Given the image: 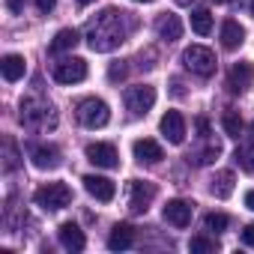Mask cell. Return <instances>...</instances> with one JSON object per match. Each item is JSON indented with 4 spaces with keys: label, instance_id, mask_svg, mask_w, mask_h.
Here are the masks:
<instances>
[{
    "label": "cell",
    "instance_id": "8d00e7d4",
    "mask_svg": "<svg viewBox=\"0 0 254 254\" xmlns=\"http://www.w3.org/2000/svg\"><path fill=\"white\" fill-rule=\"evenodd\" d=\"M177 3H183V6H186V3H191V0H177Z\"/></svg>",
    "mask_w": 254,
    "mask_h": 254
},
{
    "label": "cell",
    "instance_id": "cb8c5ba5",
    "mask_svg": "<svg viewBox=\"0 0 254 254\" xmlns=\"http://www.w3.org/2000/svg\"><path fill=\"white\" fill-rule=\"evenodd\" d=\"M221 129H224L227 138H239L242 129H245V123H242V117H239L236 111H227V114L221 117Z\"/></svg>",
    "mask_w": 254,
    "mask_h": 254
},
{
    "label": "cell",
    "instance_id": "30bf717a",
    "mask_svg": "<svg viewBox=\"0 0 254 254\" xmlns=\"http://www.w3.org/2000/svg\"><path fill=\"white\" fill-rule=\"evenodd\" d=\"M84 156H87V162L90 165H96V168H117L120 165V156H117V147L114 144H87V150H84Z\"/></svg>",
    "mask_w": 254,
    "mask_h": 254
},
{
    "label": "cell",
    "instance_id": "ac0fdd59",
    "mask_svg": "<svg viewBox=\"0 0 254 254\" xmlns=\"http://www.w3.org/2000/svg\"><path fill=\"white\" fill-rule=\"evenodd\" d=\"M135 245V227L132 224H114L111 236H108V248L111 251H126Z\"/></svg>",
    "mask_w": 254,
    "mask_h": 254
},
{
    "label": "cell",
    "instance_id": "74e56055",
    "mask_svg": "<svg viewBox=\"0 0 254 254\" xmlns=\"http://www.w3.org/2000/svg\"><path fill=\"white\" fill-rule=\"evenodd\" d=\"M78 3H93V0H78Z\"/></svg>",
    "mask_w": 254,
    "mask_h": 254
},
{
    "label": "cell",
    "instance_id": "5bb4252c",
    "mask_svg": "<svg viewBox=\"0 0 254 254\" xmlns=\"http://www.w3.org/2000/svg\"><path fill=\"white\" fill-rule=\"evenodd\" d=\"M159 129H162V135H165L171 144H183V141H186V117H183L180 111H168V114L162 117V123H159Z\"/></svg>",
    "mask_w": 254,
    "mask_h": 254
},
{
    "label": "cell",
    "instance_id": "4fadbf2b",
    "mask_svg": "<svg viewBox=\"0 0 254 254\" xmlns=\"http://www.w3.org/2000/svg\"><path fill=\"white\" fill-rule=\"evenodd\" d=\"M191 212H194V203H189V200H168L165 203V221L168 224H174V227H189L191 224Z\"/></svg>",
    "mask_w": 254,
    "mask_h": 254
},
{
    "label": "cell",
    "instance_id": "f35d334b",
    "mask_svg": "<svg viewBox=\"0 0 254 254\" xmlns=\"http://www.w3.org/2000/svg\"><path fill=\"white\" fill-rule=\"evenodd\" d=\"M138 3H153V0H138Z\"/></svg>",
    "mask_w": 254,
    "mask_h": 254
},
{
    "label": "cell",
    "instance_id": "d6a6232c",
    "mask_svg": "<svg viewBox=\"0 0 254 254\" xmlns=\"http://www.w3.org/2000/svg\"><path fill=\"white\" fill-rule=\"evenodd\" d=\"M197 132H200L203 141L209 138V120H206V117H197Z\"/></svg>",
    "mask_w": 254,
    "mask_h": 254
},
{
    "label": "cell",
    "instance_id": "52a82bcc",
    "mask_svg": "<svg viewBox=\"0 0 254 254\" xmlns=\"http://www.w3.org/2000/svg\"><path fill=\"white\" fill-rule=\"evenodd\" d=\"M153 197H156V186L153 183H147V180H132L129 183V209L135 215H144L150 209Z\"/></svg>",
    "mask_w": 254,
    "mask_h": 254
},
{
    "label": "cell",
    "instance_id": "1f68e13d",
    "mask_svg": "<svg viewBox=\"0 0 254 254\" xmlns=\"http://www.w3.org/2000/svg\"><path fill=\"white\" fill-rule=\"evenodd\" d=\"M242 242L254 248V224H245V227H242Z\"/></svg>",
    "mask_w": 254,
    "mask_h": 254
},
{
    "label": "cell",
    "instance_id": "484cf974",
    "mask_svg": "<svg viewBox=\"0 0 254 254\" xmlns=\"http://www.w3.org/2000/svg\"><path fill=\"white\" fill-rule=\"evenodd\" d=\"M233 159H236V165L242 168V171H248V174H254V141H248V144H242L236 153H233Z\"/></svg>",
    "mask_w": 254,
    "mask_h": 254
},
{
    "label": "cell",
    "instance_id": "603a6c76",
    "mask_svg": "<svg viewBox=\"0 0 254 254\" xmlns=\"http://www.w3.org/2000/svg\"><path fill=\"white\" fill-rule=\"evenodd\" d=\"M221 156V144L218 141H212V138H206V147L203 150H197V153H191L189 156V162H194V165H209V162H215Z\"/></svg>",
    "mask_w": 254,
    "mask_h": 254
},
{
    "label": "cell",
    "instance_id": "d590c367",
    "mask_svg": "<svg viewBox=\"0 0 254 254\" xmlns=\"http://www.w3.org/2000/svg\"><path fill=\"white\" fill-rule=\"evenodd\" d=\"M248 132H251V135H248V141H254V123L248 126Z\"/></svg>",
    "mask_w": 254,
    "mask_h": 254
},
{
    "label": "cell",
    "instance_id": "3957f363",
    "mask_svg": "<svg viewBox=\"0 0 254 254\" xmlns=\"http://www.w3.org/2000/svg\"><path fill=\"white\" fill-rule=\"evenodd\" d=\"M33 200H36V206L57 212V209H66L72 203V189L66 183H45L33 191Z\"/></svg>",
    "mask_w": 254,
    "mask_h": 254
},
{
    "label": "cell",
    "instance_id": "8fae6325",
    "mask_svg": "<svg viewBox=\"0 0 254 254\" xmlns=\"http://www.w3.org/2000/svg\"><path fill=\"white\" fill-rule=\"evenodd\" d=\"M27 153H30V162L39 171H54V168H60V159H63L54 144H33Z\"/></svg>",
    "mask_w": 254,
    "mask_h": 254
},
{
    "label": "cell",
    "instance_id": "ffe728a7",
    "mask_svg": "<svg viewBox=\"0 0 254 254\" xmlns=\"http://www.w3.org/2000/svg\"><path fill=\"white\" fill-rule=\"evenodd\" d=\"M233 183H236L233 171H218V174L209 180V194H212V197H218V200H224V197H230V194H233Z\"/></svg>",
    "mask_w": 254,
    "mask_h": 254
},
{
    "label": "cell",
    "instance_id": "44dd1931",
    "mask_svg": "<svg viewBox=\"0 0 254 254\" xmlns=\"http://www.w3.org/2000/svg\"><path fill=\"white\" fill-rule=\"evenodd\" d=\"M0 69H3V78L12 84V81H21L24 72H27V63L21 54H6L3 60H0Z\"/></svg>",
    "mask_w": 254,
    "mask_h": 254
},
{
    "label": "cell",
    "instance_id": "e0dca14e",
    "mask_svg": "<svg viewBox=\"0 0 254 254\" xmlns=\"http://www.w3.org/2000/svg\"><path fill=\"white\" fill-rule=\"evenodd\" d=\"M156 33H159V39H165V42H177V39L183 36V21H180V15H171V12L159 15Z\"/></svg>",
    "mask_w": 254,
    "mask_h": 254
},
{
    "label": "cell",
    "instance_id": "9a60e30c",
    "mask_svg": "<svg viewBox=\"0 0 254 254\" xmlns=\"http://www.w3.org/2000/svg\"><path fill=\"white\" fill-rule=\"evenodd\" d=\"M132 153H135V159H138L141 165H159V162L165 159L162 144L153 141V138H138V141L132 144Z\"/></svg>",
    "mask_w": 254,
    "mask_h": 254
},
{
    "label": "cell",
    "instance_id": "9c48e42d",
    "mask_svg": "<svg viewBox=\"0 0 254 254\" xmlns=\"http://www.w3.org/2000/svg\"><path fill=\"white\" fill-rule=\"evenodd\" d=\"M251 84H254V66H251L248 60L233 63L230 72H227V90H230V93H245Z\"/></svg>",
    "mask_w": 254,
    "mask_h": 254
},
{
    "label": "cell",
    "instance_id": "2e32d148",
    "mask_svg": "<svg viewBox=\"0 0 254 254\" xmlns=\"http://www.w3.org/2000/svg\"><path fill=\"white\" fill-rule=\"evenodd\" d=\"M57 236H60V245H63L66 251H84V245H87L84 230H81L78 224H72V221H63L60 230H57Z\"/></svg>",
    "mask_w": 254,
    "mask_h": 254
},
{
    "label": "cell",
    "instance_id": "f546056e",
    "mask_svg": "<svg viewBox=\"0 0 254 254\" xmlns=\"http://www.w3.org/2000/svg\"><path fill=\"white\" fill-rule=\"evenodd\" d=\"M126 72H129V69H126L123 63H111V69H108V81H114V84H117V81H123V78H126Z\"/></svg>",
    "mask_w": 254,
    "mask_h": 254
},
{
    "label": "cell",
    "instance_id": "ba28073f",
    "mask_svg": "<svg viewBox=\"0 0 254 254\" xmlns=\"http://www.w3.org/2000/svg\"><path fill=\"white\" fill-rule=\"evenodd\" d=\"M87 78V63L81 57H66L60 63H54V81L57 84H78Z\"/></svg>",
    "mask_w": 254,
    "mask_h": 254
},
{
    "label": "cell",
    "instance_id": "83f0119b",
    "mask_svg": "<svg viewBox=\"0 0 254 254\" xmlns=\"http://www.w3.org/2000/svg\"><path fill=\"white\" fill-rule=\"evenodd\" d=\"M227 224H230V218H227L224 212H209V215L203 218V227H206V230H212V233L227 230Z\"/></svg>",
    "mask_w": 254,
    "mask_h": 254
},
{
    "label": "cell",
    "instance_id": "7c38bea8",
    "mask_svg": "<svg viewBox=\"0 0 254 254\" xmlns=\"http://www.w3.org/2000/svg\"><path fill=\"white\" fill-rule=\"evenodd\" d=\"M84 189L90 197H96L99 203H111L117 197V186L108 180V177H96V174H87L84 177Z\"/></svg>",
    "mask_w": 254,
    "mask_h": 254
},
{
    "label": "cell",
    "instance_id": "d4e9b609",
    "mask_svg": "<svg viewBox=\"0 0 254 254\" xmlns=\"http://www.w3.org/2000/svg\"><path fill=\"white\" fill-rule=\"evenodd\" d=\"M191 30H194L197 36H206V33L212 30V15H209V9H194V12H191Z\"/></svg>",
    "mask_w": 254,
    "mask_h": 254
},
{
    "label": "cell",
    "instance_id": "f1b7e54d",
    "mask_svg": "<svg viewBox=\"0 0 254 254\" xmlns=\"http://www.w3.org/2000/svg\"><path fill=\"white\" fill-rule=\"evenodd\" d=\"M3 147H6V162H3V168H6V171H15V168H18V153H15V144H12V141H6Z\"/></svg>",
    "mask_w": 254,
    "mask_h": 254
},
{
    "label": "cell",
    "instance_id": "5b68a950",
    "mask_svg": "<svg viewBox=\"0 0 254 254\" xmlns=\"http://www.w3.org/2000/svg\"><path fill=\"white\" fill-rule=\"evenodd\" d=\"M183 66L200 78H209L215 72V54L206 48V45H189L183 51Z\"/></svg>",
    "mask_w": 254,
    "mask_h": 254
},
{
    "label": "cell",
    "instance_id": "6da1fadb",
    "mask_svg": "<svg viewBox=\"0 0 254 254\" xmlns=\"http://www.w3.org/2000/svg\"><path fill=\"white\" fill-rule=\"evenodd\" d=\"M126 33H129V12L105 9L87 24V45H90V51L105 54V51L120 48L126 42Z\"/></svg>",
    "mask_w": 254,
    "mask_h": 254
},
{
    "label": "cell",
    "instance_id": "8992f818",
    "mask_svg": "<svg viewBox=\"0 0 254 254\" xmlns=\"http://www.w3.org/2000/svg\"><path fill=\"white\" fill-rule=\"evenodd\" d=\"M123 102H126V108H129L135 117H144V114L156 105V87H147V84L129 87V90L123 93Z\"/></svg>",
    "mask_w": 254,
    "mask_h": 254
},
{
    "label": "cell",
    "instance_id": "ab89813d",
    "mask_svg": "<svg viewBox=\"0 0 254 254\" xmlns=\"http://www.w3.org/2000/svg\"><path fill=\"white\" fill-rule=\"evenodd\" d=\"M251 15H254V0H251Z\"/></svg>",
    "mask_w": 254,
    "mask_h": 254
},
{
    "label": "cell",
    "instance_id": "4316f807",
    "mask_svg": "<svg viewBox=\"0 0 254 254\" xmlns=\"http://www.w3.org/2000/svg\"><path fill=\"white\" fill-rule=\"evenodd\" d=\"M189 248H191V254H212V251L218 248V242H215L212 236H191Z\"/></svg>",
    "mask_w": 254,
    "mask_h": 254
},
{
    "label": "cell",
    "instance_id": "e575fe53",
    "mask_svg": "<svg viewBox=\"0 0 254 254\" xmlns=\"http://www.w3.org/2000/svg\"><path fill=\"white\" fill-rule=\"evenodd\" d=\"M245 206L254 212V191H248V194H245Z\"/></svg>",
    "mask_w": 254,
    "mask_h": 254
},
{
    "label": "cell",
    "instance_id": "d6986e66",
    "mask_svg": "<svg viewBox=\"0 0 254 254\" xmlns=\"http://www.w3.org/2000/svg\"><path fill=\"white\" fill-rule=\"evenodd\" d=\"M242 42H245V30H242V24L233 21V18H227V21L221 24V45H224L227 51H236Z\"/></svg>",
    "mask_w": 254,
    "mask_h": 254
},
{
    "label": "cell",
    "instance_id": "836d02e7",
    "mask_svg": "<svg viewBox=\"0 0 254 254\" xmlns=\"http://www.w3.org/2000/svg\"><path fill=\"white\" fill-rule=\"evenodd\" d=\"M54 6H57V0H36V9L39 12H51Z\"/></svg>",
    "mask_w": 254,
    "mask_h": 254
},
{
    "label": "cell",
    "instance_id": "60d3db41",
    "mask_svg": "<svg viewBox=\"0 0 254 254\" xmlns=\"http://www.w3.org/2000/svg\"><path fill=\"white\" fill-rule=\"evenodd\" d=\"M215 3H227V0H215Z\"/></svg>",
    "mask_w": 254,
    "mask_h": 254
},
{
    "label": "cell",
    "instance_id": "7a4b0ae2",
    "mask_svg": "<svg viewBox=\"0 0 254 254\" xmlns=\"http://www.w3.org/2000/svg\"><path fill=\"white\" fill-rule=\"evenodd\" d=\"M21 123L33 132H51L57 126V111L45 96H24L21 99Z\"/></svg>",
    "mask_w": 254,
    "mask_h": 254
},
{
    "label": "cell",
    "instance_id": "4dcf8cb0",
    "mask_svg": "<svg viewBox=\"0 0 254 254\" xmlns=\"http://www.w3.org/2000/svg\"><path fill=\"white\" fill-rule=\"evenodd\" d=\"M6 9L12 15H24V0H6Z\"/></svg>",
    "mask_w": 254,
    "mask_h": 254
},
{
    "label": "cell",
    "instance_id": "7402d4cb",
    "mask_svg": "<svg viewBox=\"0 0 254 254\" xmlns=\"http://www.w3.org/2000/svg\"><path fill=\"white\" fill-rule=\"evenodd\" d=\"M75 45H78V30H72V27H63V30H57V36L51 39L48 51H51V54H63V51H72Z\"/></svg>",
    "mask_w": 254,
    "mask_h": 254
},
{
    "label": "cell",
    "instance_id": "277c9868",
    "mask_svg": "<svg viewBox=\"0 0 254 254\" xmlns=\"http://www.w3.org/2000/svg\"><path fill=\"white\" fill-rule=\"evenodd\" d=\"M75 114H78V120H81L84 129H102V126H108V120H111L108 102H102V99H96V96L78 102V111H75Z\"/></svg>",
    "mask_w": 254,
    "mask_h": 254
}]
</instances>
